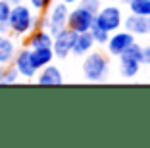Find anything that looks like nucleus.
<instances>
[{
    "label": "nucleus",
    "instance_id": "obj_1",
    "mask_svg": "<svg viewBox=\"0 0 150 148\" xmlns=\"http://www.w3.org/2000/svg\"><path fill=\"white\" fill-rule=\"evenodd\" d=\"M35 19H37V16L33 13L31 6H25L23 2L12 6L10 16H8L10 33L16 35V37H27L35 29Z\"/></svg>",
    "mask_w": 150,
    "mask_h": 148
},
{
    "label": "nucleus",
    "instance_id": "obj_2",
    "mask_svg": "<svg viewBox=\"0 0 150 148\" xmlns=\"http://www.w3.org/2000/svg\"><path fill=\"white\" fill-rule=\"evenodd\" d=\"M110 69V62L102 52H91L85 54V62H83V75L87 81L91 83H100L104 81Z\"/></svg>",
    "mask_w": 150,
    "mask_h": 148
},
{
    "label": "nucleus",
    "instance_id": "obj_3",
    "mask_svg": "<svg viewBox=\"0 0 150 148\" xmlns=\"http://www.w3.org/2000/svg\"><path fill=\"white\" fill-rule=\"evenodd\" d=\"M94 25L102 27L108 33H114L123 25V13L117 6H106L94 13Z\"/></svg>",
    "mask_w": 150,
    "mask_h": 148
},
{
    "label": "nucleus",
    "instance_id": "obj_4",
    "mask_svg": "<svg viewBox=\"0 0 150 148\" xmlns=\"http://www.w3.org/2000/svg\"><path fill=\"white\" fill-rule=\"evenodd\" d=\"M67 13H69V6L64 4V2H54L50 4V8L46 10V19H48V33L50 35H56L62 29L67 27Z\"/></svg>",
    "mask_w": 150,
    "mask_h": 148
},
{
    "label": "nucleus",
    "instance_id": "obj_5",
    "mask_svg": "<svg viewBox=\"0 0 150 148\" xmlns=\"http://www.w3.org/2000/svg\"><path fill=\"white\" fill-rule=\"evenodd\" d=\"M75 37H77V33L71 29H62L60 33H56V35H52V52H54V58H60V60H64V58H67L71 54V50H73V44H75Z\"/></svg>",
    "mask_w": 150,
    "mask_h": 148
},
{
    "label": "nucleus",
    "instance_id": "obj_6",
    "mask_svg": "<svg viewBox=\"0 0 150 148\" xmlns=\"http://www.w3.org/2000/svg\"><path fill=\"white\" fill-rule=\"evenodd\" d=\"M94 25V13H91L88 10L77 8L69 10L67 13V29L75 31V33H85V31H91V27Z\"/></svg>",
    "mask_w": 150,
    "mask_h": 148
},
{
    "label": "nucleus",
    "instance_id": "obj_7",
    "mask_svg": "<svg viewBox=\"0 0 150 148\" xmlns=\"http://www.w3.org/2000/svg\"><path fill=\"white\" fill-rule=\"evenodd\" d=\"M12 65L16 67V71L19 73L21 79H35L37 71H39L35 67V64H33L31 48H27V46L16 52V56H13V60H12Z\"/></svg>",
    "mask_w": 150,
    "mask_h": 148
},
{
    "label": "nucleus",
    "instance_id": "obj_8",
    "mask_svg": "<svg viewBox=\"0 0 150 148\" xmlns=\"http://www.w3.org/2000/svg\"><path fill=\"white\" fill-rule=\"evenodd\" d=\"M135 42V35H131L129 31H114V33H110V37H108V52L112 54V56H119V54H123L125 50H127L131 44Z\"/></svg>",
    "mask_w": 150,
    "mask_h": 148
},
{
    "label": "nucleus",
    "instance_id": "obj_9",
    "mask_svg": "<svg viewBox=\"0 0 150 148\" xmlns=\"http://www.w3.org/2000/svg\"><path fill=\"white\" fill-rule=\"evenodd\" d=\"M121 27H125V31H129L135 37L150 35V18L137 16V13H129V18L123 19V25Z\"/></svg>",
    "mask_w": 150,
    "mask_h": 148
},
{
    "label": "nucleus",
    "instance_id": "obj_10",
    "mask_svg": "<svg viewBox=\"0 0 150 148\" xmlns=\"http://www.w3.org/2000/svg\"><path fill=\"white\" fill-rule=\"evenodd\" d=\"M35 77H37V81H39V85H52L54 87V85L64 83V75H62V71H60V67H56V65H52V64L40 67Z\"/></svg>",
    "mask_w": 150,
    "mask_h": 148
},
{
    "label": "nucleus",
    "instance_id": "obj_11",
    "mask_svg": "<svg viewBox=\"0 0 150 148\" xmlns=\"http://www.w3.org/2000/svg\"><path fill=\"white\" fill-rule=\"evenodd\" d=\"M27 48H46L52 46V35L48 33V29H33L25 40Z\"/></svg>",
    "mask_w": 150,
    "mask_h": 148
},
{
    "label": "nucleus",
    "instance_id": "obj_12",
    "mask_svg": "<svg viewBox=\"0 0 150 148\" xmlns=\"http://www.w3.org/2000/svg\"><path fill=\"white\" fill-rule=\"evenodd\" d=\"M18 52L16 42L12 40L10 35H0V64L2 65H10Z\"/></svg>",
    "mask_w": 150,
    "mask_h": 148
},
{
    "label": "nucleus",
    "instance_id": "obj_13",
    "mask_svg": "<svg viewBox=\"0 0 150 148\" xmlns=\"http://www.w3.org/2000/svg\"><path fill=\"white\" fill-rule=\"evenodd\" d=\"M93 46H94V40H93V37H91V31L77 33L71 54H75V56H85V54H88L93 50Z\"/></svg>",
    "mask_w": 150,
    "mask_h": 148
},
{
    "label": "nucleus",
    "instance_id": "obj_14",
    "mask_svg": "<svg viewBox=\"0 0 150 148\" xmlns=\"http://www.w3.org/2000/svg\"><path fill=\"white\" fill-rule=\"evenodd\" d=\"M117 58H119V71H121V75H123L125 79H133L141 71L142 62L135 60V58H129V56H125V54H121V56H117Z\"/></svg>",
    "mask_w": 150,
    "mask_h": 148
},
{
    "label": "nucleus",
    "instance_id": "obj_15",
    "mask_svg": "<svg viewBox=\"0 0 150 148\" xmlns=\"http://www.w3.org/2000/svg\"><path fill=\"white\" fill-rule=\"evenodd\" d=\"M31 58H33V64H35L37 69H40V67H44V65L52 64V60H54L52 46H46V48H33V50H31Z\"/></svg>",
    "mask_w": 150,
    "mask_h": 148
},
{
    "label": "nucleus",
    "instance_id": "obj_16",
    "mask_svg": "<svg viewBox=\"0 0 150 148\" xmlns=\"http://www.w3.org/2000/svg\"><path fill=\"white\" fill-rule=\"evenodd\" d=\"M127 6H129V12L131 13L150 18V0H131Z\"/></svg>",
    "mask_w": 150,
    "mask_h": 148
},
{
    "label": "nucleus",
    "instance_id": "obj_17",
    "mask_svg": "<svg viewBox=\"0 0 150 148\" xmlns=\"http://www.w3.org/2000/svg\"><path fill=\"white\" fill-rule=\"evenodd\" d=\"M91 37H93L94 44H106L110 33H108V31H104L102 27H98V25H93V27H91Z\"/></svg>",
    "mask_w": 150,
    "mask_h": 148
},
{
    "label": "nucleus",
    "instance_id": "obj_18",
    "mask_svg": "<svg viewBox=\"0 0 150 148\" xmlns=\"http://www.w3.org/2000/svg\"><path fill=\"white\" fill-rule=\"evenodd\" d=\"M19 73L16 71V67H13L12 64L6 65V71H4V79H2V85H16L19 81Z\"/></svg>",
    "mask_w": 150,
    "mask_h": 148
},
{
    "label": "nucleus",
    "instance_id": "obj_19",
    "mask_svg": "<svg viewBox=\"0 0 150 148\" xmlns=\"http://www.w3.org/2000/svg\"><path fill=\"white\" fill-rule=\"evenodd\" d=\"M54 0H29V6H31L35 12L39 13H44L46 10L50 8V4H52Z\"/></svg>",
    "mask_w": 150,
    "mask_h": 148
},
{
    "label": "nucleus",
    "instance_id": "obj_20",
    "mask_svg": "<svg viewBox=\"0 0 150 148\" xmlns=\"http://www.w3.org/2000/svg\"><path fill=\"white\" fill-rule=\"evenodd\" d=\"M77 4L81 6V8H85V10H88L91 13H96L98 10L102 8V4H100V0H79Z\"/></svg>",
    "mask_w": 150,
    "mask_h": 148
},
{
    "label": "nucleus",
    "instance_id": "obj_21",
    "mask_svg": "<svg viewBox=\"0 0 150 148\" xmlns=\"http://www.w3.org/2000/svg\"><path fill=\"white\" fill-rule=\"evenodd\" d=\"M10 10H12V6L8 4V0H0V21H8Z\"/></svg>",
    "mask_w": 150,
    "mask_h": 148
},
{
    "label": "nucleus",
    "instance_id": "obj_22",
    "mask_svg": "<svg viewBox=\"0 0 150 148\" xmlns=\"http://www.w3.org/2000/svg\"><path fill=\"white\" fill-rule=\"evenodd\" d=\"M142 64L150 65V44L148 46H142Z\"/></svg>",
    "mask_w": 150,
    "mask_h": 148
},
{
    "label": "nucleus",
    "instance_id": "obj_23",
    "mask_svg": "<svg viewBox=\"0 0 150 148\" xmlns=\"http://www.w3.org/2000/svg\"><path fill=\"white\" fill-rule=\"evenodd\" d=\"M0 35H10V25H8V21H0Z\"/></svg>",
    "mask_w": 150,
    "mask_h": 148
},
{
    "label": "nucleus",
    "instance_id": "obj_24",
    "mask_svg": "<svg viewBox=\"0 0 150 148\" xmlns=\"http://www.w3.org/2000/svg\"><path fill=\"white\" fill-rule=\"evenodd\" d=\"M4 71H6V65L0 64V85H2V79H4Z\"/></svg>",
    "mask_w": 150,
    "mask_h": 148
},
{
    "label": "nucleus",
    "instance_id": "obj_25",
    "mask_svg": "<svg viewBox=\"0 0 150 148\" xmlns=\"http://www.w3.org/2000/svg\"><path fill=\"white\" fill-rule=\"evenodd\" d=\"M60 2H64V4L71 6V4H77V2H79V0H60Z\"/></svg>",
    "mask_w": 150,
    "mask_h": 148
},
{
    "label": "nucleus",
    "instance_id": "obj_26",
    "mask_svg": "<svg viewBox=\"0 0 150 148\" xmlns=\"http://www.w3.org/2000/svg\"><path fill=\"white\" fill-rule=\"evenodd\" d=\"M21 2H23V0H8V4H10V6H16V4H21Z\"/></svg>",
    "mask_w": 150,
    "mask_h": 148
},
{
    "label": "nucleus",
    "instance_id": "obj_27",
    "mask_svg": "<svg viewBox=\"0 0 150 148\" xmlns=\"http://www.w3.org/2000/svg\"><path fill=\"white\" fill-rule=\"evenodd\" d=\"M121 2H123V4H129V2H131V0H121Z\"/></svg>",
    "mask_w": 150,
    "mask_h": 148
}]
</instances>
